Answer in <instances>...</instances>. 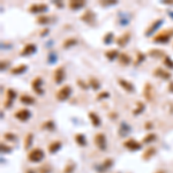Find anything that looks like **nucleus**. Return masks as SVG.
<instances>
[{
	"label": "nucleus",
	"instance_id": "e433bc0d",
	"mask_svg": "<svg viewBox=\"0 0 173 173\" xmlns=\"http://www.w3.org/2000/svg\"><path fill=\"white\" fill-rule=\"evenodd\" d=\"M144 59H145V54L142 52H139L137 53V59H136V61H135V65H140L142 61H144Z\"/></svg>",
	"mask_w": 173,
	"mask_h": 173
},
{
	"label": "nucleus",
	"instance_id": "8fccbe9b",
	"mask_svg": "<svg viewBox=\"0 0 173 173\" xmlns=\"http://www.w3.org/2000/svg\"><path fill=\"white\" fill-rule=\"evenodd\" d=\"M159 173H162V172H159Z\"/></svg>",
	"mask_w": 173,
	"mask_h": 173
},
{
	"label": "nucleus",
	"instance_id": "20e7f679",
	"mask_svg": "<svg viewBox=\"0 0 173 173\" xmlns=\"http://www.w3.org/2000/svg\"><path fill=\"white\" fill-rule=\"evenodd\" d=\"M81 20L84 23L89 24V25H95V23H96V14L91 10H87L84 12V14H82Z\"/></svg>",
	"mask_w": 173,
	"mask_h": 173
},
{
	"label": "nucleus",
	"instance_id": "ddd939ff",
	"mask_svg": "<svg viewBox=\"0 0 173 173\" xmlns=\"http://www.w3.org/2000/svg\"><path fill=\"white\" fill-rule=\"evenodd\" d=\"M118 83L120 84V87L125 90V91H127V92H134L135 91L134 86H133L129 81L125 80V79H119V80H118Z\"/></svg>",
	"mask_w": 173,
	"mask_h": 173
},
{
	"label": "nucleus",
	"instance_id": "4468645a",
	"mask_svg": "<svg viewBox=\"0 0 173 173\" xmlns=\"http://www.w3.org/2000/svg\"><path fill=\"white\" fill-rule=\"evenodd\" d=\"M15 97H16V92L13 90V89H8L7 90V94H6V101L4 102V105H5V107H10V105H12V102L15 99Z\"/></svg>",
	"mask_w": 173,
	"mask_h": 173
},
{
	"label": "nucleus",
	"instance_id": "bb28decb",
	"mask_svg": "<svg viewBox=\"0 0 173 173\" xmlns=\"http://www.w3.org/2000/svg\"><path fill=\"white\" fill-rule=\"evenodd\" d=\"M156 154V148H148V149L145 150L143 152V155H142V157H143V159H145V160H148V159H150L154 155Z\"/></svg>",
	"mask_w": 173,
	"mask_h": 173
},
{
	"label": "nucleus",
	"instance_id": "7c9ffc66",
	"mask_svg": "<svg viewBox=\"0 0 173 173\" xmlns=\"http://www.w3.org/2000/svg\"><path fill=\"white\" fill-rule=\"evenodd\" d=\"M33 139H34V136H33L31 133H29V134L25 136V142H24V148H25V149H29V148H30V145L33 143Z\"/></svg>",
	"mask_w": 173,
	"mask_h": 173
},
{
	"label": "nucleus",
	"instance_id": "58836bf2",
	"mask_svg": "<svg viewBox=\"0 0 173 173\" xmlns=\"http://www.w3.org/2000/svg\"><path fill=\"white\" fill-rule=\"evenodd\" d=\"M56 61H57V56H56V53H50V56H48V63H54Z\"/></svg>",
	"mask_w": 173,
	"mask_h": 173
},
{
	"label": "nucleus",
	"instance_id": "f03ea898",
	"mask_svg": "<svg viewBox=\"0 0 173 173\" xmlns=\"http://www.w3.org/2000/svg\"><path fill=\"white\" fill-rule=\"evenodd\" d=\"M172 36H173V30H164V31H162V33H159L158 35L155 36L154 42L159 44H165L167 43Z\"/></svg>",
	"mask_w": 173,
	"mask_h": 173
},
{
	"label": "nucleus",
	"instance_id": "1a4fd4ad",
	"mask_svg": "<svg viewBox=\"0 0 173 173\" xmlns=\"http://www.w3.org/2000/svg\"><path fill=\"white\" fill-rule=\"evenodd\" d=\"M129 40H130V33L127 31V33L122 34L120 37H118V38L115 39V43L118 44V46H120V48H125Z\"/></svg>",
	"mask_w": 173,
	"mask_h": 173
},
{
	"label": "nucleus",
	"instance_id": "9d476101",
	"mask_svg": "<svg viewBox=\"0 0 173 173\" xmlns=\"http://www.w3.org/2000/svg\"><path fill=\"white\" fill-rule=\"evenodd\" d=\"M31 88L37 95H43V89H42V79L40 77H36L34 81L31 82Z\"/></svg>",
	"mask_w": 173,
	"mask_h": 173
},
{
	"label": "nucleus",
	"instance_id": "72a5a7b5",
	"mask_svg": "<svg viewBox=\"0 0 173 173\" xmlns=\"http://www.w3.org/2000/svg\"><path fill=\"white\" fill-rule=\"evenodd\" d=\"M155 139H156V134H154V133H150V134L145 135L143 139V143H150V142H152V141H155Z\"/></svg>",
	"mask_w": 173,
	"mask_h": 173
},
{
	"label": "nucleus",
	"instance_id": "c03bdc74",
	"mask_svg": "<svg viewBox=\"0 0 173 173\" xmlns=\"http://www.w3.org/2000/svg\"><path fill=\"white\" fill-rule=\"evenodd\" d=\"M1 148H2V151H8V149H10V148H8V147H6V145H4V144H1Z\"/></svg>",
	"mask_w": 173,
	"mask_h": 173
},
{
	"label": "nucleus",
	"instance_id": "2f4dec72",
	"mask_svg": "<svg viewBox=\"0 0 173 173\" xmlns=\"http://www.w3.org/2000/svg\"><path fill=\"white\" fill-rule=\"evenodd\" d=\"M113 38H114L113 34H112V33H107V34L104 36V38H103V42H104V44H107V45H109V44H111L112 42H113V40H114Z\"/></svg>",
	"mask_w": 173,
	"mask_h": 173
},
{
	"label": "nucleus",
	"instance_id": "c85d7f7f",
	"mask_svg": "<svg viewBox=\"0 0 173 173\" xmlns=\"http://www.w3.org/2000/svg\"><path fill=\"white\" fill-rule=\"evenodd\" d=\"M119 130H120V132H119V134L124 136V135H126L127 133H129L130 127L127 125L126 122H122V124H121V126H120V129H119Z\"/></svg>",
	"mask_w": 173,
	"mask_h": 173
},
{
	"label": "nucleus",
	"instance_id": "f704fd0d",
	"mask_svg": "<svg viewBox=\"0 0 173 173\" xmlns=\"http://www.w3.org/2000/svg\"><path fill=\"white\" fill-rule=\"evenodd\" d=\"M144 109H145V106H144L143 103H142V102H137V109H136V110H134L133 114H140L141 112H143Z\"/></svg>",
	"mask_w": 173,
	"mask_h": 173
},
{
	"label": "nucleus",
	"instance_id": "cd10ccee",
	"mask_svg": "<svg viewBox=\"0 0 173 173\" xmlns=\"http://www.w3.org/2000/svg\"><path fill=\"white\" fill-rule=\"evenodd\" d=\"M75 142H76L80 147H84V145H87L86 136L83 134H76L75 135Z\"/></svg>",
	"mask_w": 173,
	"mask_h": 173
},
{
	"label": "nucleus",
	"instance_id": "f8f14e48",
	"mask_svg": "<svg viewBox=\"0 0 173 173\" xmlns=\"http://www.w3.org/2000/svg\"><path fill=\"white\" fill-rule=\"evenodd\" d=\"M124 145H125V147L128 150H130V151H134V150L141 149V143H140V142H137V141H135L134 139L127 140L125 143H124Z\"/></svg>",
	"mask_w": 173,
	"mask_h": 173
},
{
	"label": "nucleus",
	"instance_id": "f3484780",
	"mask_svg": "<svg viewBox=\"0 0 173 173\" xmlns=\"http://www.w3.org/2000/svg\"><path fill=\"white\" fill-rule=\"evenodd\" d=\"M68 6H69V8L73 10H81L82 7L86 6V1H84V0H72V1H69Z\"/></svg>",
	"mask_w": 173,
	"mask_h": 173
},
{
	"label": "nucleus",
	"instance_id": "9b49d317",
	"mask_svg": "<svg viewBox=\"0 0 173 173\" xmlns=\"http://www.w3.org/2000/svg\"><path fill=\"white\" fill-rule=\"evenodd\" d=\"M36 52V44H27L23 48V50L20 52V54L22 56V57H27V56H31V54H34Z\"/></svg>",
	"mask_w": 173,
	"mask_h": 173
},
{
	"label": "nucleus",
	"instance_id": "dca6fc26",
	"mask_svg": "<svg viewBox=\"0 0 173 173\" xmlns=\"http://www.w3.org/2000/svg\"><path fill=\"white\" fill-rule=\"evenodd\" d=\"M154 75L156 77H159V79H162V80H170L171 79V74L166 71H164L163 68H157L156 71L154 72Z\"/></svg>",
	"mask_w": 173,
	"mask_h": 173
},
{
	"label": "nucleus",
	"instance_id": "a19ab883",
	"mask_svg": "<svg viewBox=\"0 0 173 173\" xmlns=\"http://www.w3.org/2000/svg\"><path fill=\"white\" fill-rule=\"evenodd\" d=\"M110 96L109 95V92H106V91H103V92H101L98 96H97V99L99 101V99H103V98H107V97Z\"/></svg>",
	"mask_w": 173,
	"mask_h": 173
},
{
	"label": "nucleus",
	"instance_id": "39448f33",
	"mask_svg": "<svg viewBox=\"0 0 173 173\" xmlns=\"http://www.w3.org/2000/svg\"><path fill=\"white\" fill-rule=\"evenodd\" d=\"M95 144L98 149L101 151H104L106 149V137L104 134L102 133H98V134L95 135Z\"/></svg>",
	"mask_w": 173,
	"mask_h": 173
},
{
	"label": "nucleus",
	"instance_id": "aec40b11",
	"mask_svg": "<svg viewBox=\"0 0 173 173\" xmlns=\"http://www.w3.org/2000/svg\"><path fill=\"white\" fill-rule=\"evenodd\" d=\"M20 102L22 104H25V105H33V104H35V98L29 96V95H22L20 97Z\"/></svg>",
	"mask_w": 173,
	"mask_h": 173
},
{
	"label": "nucleus",
	"instance_id": "ea45409f",
	"mask_svg": "<svg viewBox=\"0 0 173 173\" xmlns=\"http://www.w3.org/2000/svg\"><path fill=\"white\" fill-rule=\"evenodd\" d=\"M53 127H54V125H53V122L51 120L46 121V122H45V124L43 125V128H48L50 130L53 129Z\"/></svg>",
	"mask_w": 173,
	"mask_h": 173
},
{
	"label": "nucleus",
	"instance_id": "4be33fe9",
	"mask_svg": "<svg viewBox=\"0 0 173 173\" xmlns=\"http://www.w3.org/2000/svg\"><path fill=\"white\" fill-rule=\"evenodd\" d=\"M119 52H118V50H109V51H106L105 52V57L109 59V60H115L117 58H119Z\"/></svg>",
	"mask_w": 173,
	"mask_h": 173
},
{
	"label": "nucleus",
	"instance_id": "49530a36",
	"mask_svg": "<svg viewBox=\"0 0 173 173\" xmlns=\"http://www.w3.org/2000/svg\"><path fill=\"white\" fill-rule=\"evenodd\" d=\"M48 29H45V30H44V31H43V33H42V34H40V35H42V36H44V35H46V34H48Z\"/></svg>",
	"mask_w": 173,
	"mask_h": 173
},
{
	"label": "nucleus",
	"instance_id": "c756f323",
	"mask_svg": "<svg viewBox=\"0 0 173 173\" xmlns=\"http://www.w3.org/2000/svg\"><path fill=\"white\" fill-rule=\"evenodd\" d=\"M36 22L38 24H48L51 22V17H48V16H38Z\"/></svg>",
	"mask_w": 173,
	"mask_h": 173
},
{
	"label": "nucleus",
	"instance_id": "2eb2a0df",
	"mask_svg": "<svg viewBox=\"0 0 173 173\" xmlns=\"http://www.w3.org/2000/svg\"><path fill=\"white\" fill-rule=\"evenodd\" d=\"M163 23H164V20H163V19L156 20L154 23L151 24L149 28L147 29V31H145V35H147V36H150V35L152 34L154 31H156V30H157V29H158L159 27H160V25H162Z\"/></svg>",
	"mask_w": 173,
	"mask_h": 173
},
{
	"label": "nucleus",
	"instance_id": "423d86ee",
	"mask_svg": "<svg viewBox=\"0 0 173 173\" xmlns=\"http://www.w3.org/2000/svg\"><path fill=\"white\" fill-rule=\"evenodd\" d=\"M31 117V113H30V111L28 109H22V110H19L16 113H15V118L16 119H19L20 121H27Z\"/></svg>",
	"mask_w": 173,
	"mask_h": 173
},
{
	"label": "nucleus",
	"instance_id": "5701e85b",
	"mask_svg": "<svg viewBox=\"0 0 173 173\" xmlns=\"http://www.w3.org/2000/svg\"><path fill=\"white\" fill-rule=\"evenodd\" d=\"M25 71H27V65H19L10 71V74L12 75H19V74H22Z\"/></svg>",
	"mask_w": 173,
	"mask_h": 173
},
{
	"label": "nucleus",
	"instance_id": "f257e3e1",
	"mask_svg": "<svg viewBox=\"0 0 173 173\" xmlns=\"http://www.w3.org/2000/svg\"><path fill=\"white\" fill-rule=\"evenodd\" d=\"M44 157H45V154H44L43 150H40L39 148H35L31 151H29L28 154V160L31 163H38Z\"/></svg>",
	"mask_w": 173,
	"mask_h": 173
},
{
	"label": "nucleus",
	"instance_id": "473e14b6",
	"mask_svg": "<svg viewBox=\"0 0 173 173\" xmlns=\"http://www.w3.org/2000/svg\"><path fill=\"white\" fill-rule=\"evenodd\" d=\"M89 84L91 86V88L94 89V90H98V89H99V87H101L99 86V82L97 81L95 77H91V79L89 80Z\"/></svg>",
	"mask_w": 173,
	"mask_h": 173
},
{
	"label": "nucleus",
	"instance_id": "09e8293b",
	"mask_svg": "<svg viewBox=\"0 0 173 173\" xmlns=\"http://www.w3.org/2000/svg\"><path fill=\"white\" fill-rule=\"evenodd\" d=\"M27 173H35V172L33 171V170H28V171H27Z\"/></svg>",
	"mask_w": 173,
	"mask_h": 173
},
{
	"label": "nucleus",
	"instance_id": "0eeeda50",
	"mask_svg": "<svg viewBox=\"0 0 173 173\" xmlns=\"http://www.w3.org/2000/svg\"><path fill=\"white\" fill-rule=\"evenodd\" d=\"M65 80V67L60 66L54 71V82L57 84H60Z\"/></svg>",
	"mask_w": 173,
	"mask_h": 173
},
{
	"label": "nucleus",
	"instance_id": "393cba45",
	"mask_svg": "<svg viewBox=\"0 0 173 173\" xmlns=\"http://www.w3.org/2000/svg\"><path fill=\"white\" fill-rule=\"evenodd\" d=\"M77 44V39L74 38V37H71V38H67L63 44V48H73L74 45H76Z\"/></svg>",
	"mask_w": 173,
	"mask_h": 173
},
{
	"label": "nucleus",
	"instance_id": "b1692460",
	"mask_svg": "<svg viewBox=\"0 0 173 173\" xmlns=\"http://www.w3.org/2000/svg\"><path fill=\"white\" fill-rule=\"evenodd\" d=\"M89 118H90V120H91L92 126L98 127V126L101 125V119H99V117H98L96 113H94V112H89Z\"/></svg>",
	"mask_w": 173,
	"mask_h": 173
},
{
	"label": "nucleus",
	"instance_id": "4c0bfd02",
	"mask_svg": "<svg viewBox=\"0 0 173 173\" xmlns=\"http://www.w3.org/2000/svg\"><path fill=\"white\" fill-rule=\"evenodd\" d=\"M4 137H5L6 140H8V141H15V140H16V135L10 134V133H6V134L4 135Z\"/></svg>",
	"mask_w": 173,
	"mask_h": 173
},
{
	"label": "nucleus",
	"instance_id": "a18cd8bd",
	"mask_svg": "<svg viewBox=\"0 0 173 173\" xmlns=\"http://www.w3.org/2000/svg\"><path fill=\"white\" fill-rule=\"evenodd\" d=\"M6 65H7V61L6 63H4V61L1 63V71H4V68H6Z\"/></svg>",
	"mask_w": 173,
	"mask_h": 173
},
{
	"label": "nucleus",
	"instance_id": "37998d69",
	"mask_svg": "<svg viewBox=\"0 0 173 173\" xmlns=\"http://www.w3.org/2000/svg\"><path fill=\"white\" fill-rule=\"evenodd\" d=\"M101 4L103 6H109V5H115L117 4V1H109V2H103V1H101Z\"/></svg>",
	"mask_w": 173,
	"mask_h": 173
},
{
	"label": "nucleus",
	"instance_id": "de8ad7c7",
	"mask_svg": "<svg viewBox=\"0 0 173 173\" xmlns=\"http://www.w3.org/2000/svg\"><path fill=\"white\" fill-rule=\"evenodd\" d=\"M168 89H170L171 91H173V83H170V87H168Z\"/></svg>",
	"mask_w": 173,
	"mask_h": 173
},
{
	"label": "nucleus",
	"instance_id": "c9c22d12",
	"mask_svg": "<svg viewBox=\"0 0 173 173\" xmlns=\"http://www.w3.org/2000/svg\"><path fill=\"white\" fill-rule=\"evenodd\" d=\"M163 63H164V65H165V66H166L167 68H171V69H173V60L170 57H167V56H166V57L164 58V61H163Z\"/></svg>",
	"mask_w": 173,
	"mask_h": 173
},
{
	"label": "nucleus",
	"instance_id": "a878e982",
	"mask_svg": "<svg viewBox=\"0 0 173 173\" xmlns=\"http://www.w3.org/2000/svg\"><path fill=\"white\" fill-rule=\"evenodd\" d=\"M148 54H149L150 57H154V58H165L166 56H165V53L162 51V50H150L149 52H148Z\"/></svg>",
	"mask_w": 173,
	"mask_h": 173
},
{
	"label": "nucleus",
	"instance_id": "6e6552de",
	"mask_svg": "<svg viewBox=\"0 0 173 173\" xmlns=\"http://www.w3.org/2000/svg\"><path fill=\"white\" fill-rule=\"evenodd\" d=\"M48 8V6L46 4H34L29 7V12L30 13H44L46 12Z\"/></svg>",
	"mask_w": 173,
	"mask_h": 173
},
{
	"label": "nucleus",
	"instance_id": "a211bd4d",
	"mask_svg": "<svg viewBox=\"0 0 173 173\" xmlns=\"http://www.w3.org/2000/svg\"><path fill=\"white\" fill-rule=\"evenodd\" d=\"M143 95L147 101H151L152 99V87L150 86V83H147L143 89Z\"/></svg>",
	"mask_w": 173,
	"mask_h": 173
},
{
	"label": "nucleus",
	"instance_id": "412c9836",
	"mask_svg": "<svg viewBox=\"0 0 173 173\" xmlns=\"http://www.w3.org/2000/svg\"><path fill=\"white\" fill-rule=\"evenodd\" d=\"M118 59H119V63H120L121 65H124V66L129 65L130 61H132V58H130L127 53H121Z\"/></svg>",
	"mask_w": 173,
	"mask_h": 173
},
{
	"label": "nucleus",
	"instance_id": "79ce46f5",
	"mask_svg": "<svg viewBox=\"0 0 173 173\" xmlns=\"http://www.w3.org/2000/svg\"><path fill=\"white\" fill-rule=\"evenodd\" d=\"M77 84L81 87L82 89H84V90H86V89H88V87H89V84H86V83L82 81V80H77Z\"/></svg>",
	"mask_w": 173,
	"mask_h": 173
},
{
	"label": "nucleus",
	"instance_id": "7ed1b4c3",
	"mask_svg": "<svg viewBox=\"0 0 173 173\" xmlns=\"http://www.w3.org/2000/svg\"><path fill=\"white\" fill-rule=\"evenodd\" d=\"M71 94H72V88H71L69 86H63L57 91L56 97H57L58 101L63 102V101H66V99L69 98Z\"/></svg>",
	"mask_w": 173,
	"mask_h": 173
},
{
	"label": "nucleus",
	"instance_id": "6ab92c4d",
	"mask_svg": "<svg viewBox=\"0 0 173 173\" xmlns=\"http://www.w3.org/2000/svg\"><path fill=\"white\" fill-rule=\"evenodd\" d=\"M61 142L60 141H54V142H52L51 144H48V152L50 154H54V152H57L58 150L61 148Z\"/></svg>",
	"mask_w": 173,
	"mask_h": 173
}]
</instances>
